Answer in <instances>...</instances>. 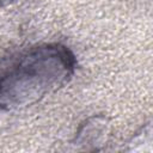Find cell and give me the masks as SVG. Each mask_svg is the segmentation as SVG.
Returning a JSON list of instances; mask_svg holds the SVG:
<instances>
[{
    "label": "cell",
    "instance_id": "cell-1",
    "mask_svg": "<svg viewBox=\"0 0 153 153\" xmlns=\"http://www.w3.org/2000/svg\"><path fill=\"white\" fill-rule=\"evenodd\" d=\"M76 59L61 43L29 47L0 60V110L39 102L74 74Z\"/></svg>",
    "mask_w": 153,
    "mask_h": 153
}]
</instances>
